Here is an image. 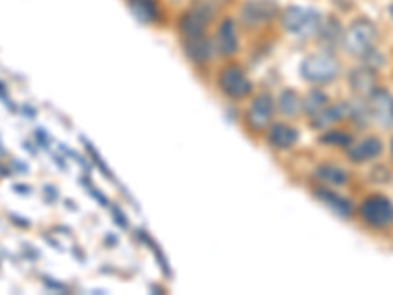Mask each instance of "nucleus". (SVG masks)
Here are the masks:
<instances>
[{
    "instance_id": "obj_1",
    "label": "nucleus",
    "mask_w": 393,
    "mask_h": 295,
    "mask_svg": "<svg viewBox=\"0 0 393 295\" xmlns=\"http://www.w3.org/2000/svg\"><path fill=\"white\" fill-rule=\"evenodd\" d=\"M287 32L295 36H312L323 28V16L315 8H305V6H289L282 18Z\"/></svg>"
},
{
    "instance_id": "obj_2",
    "label": "nucleus",
    "mask_w": 393,
    "mask_h": 295,
    "mask_svg": "<svg viewBox=\"0 0 393 295\" xmlns=\"http://www.w3.org/2000/svg\"><path fill=\"white\" fill-rule=\"evenodd\" d=\"M376 38H378L376 26L370 20L360 18V20L352 22V26L348 28V32L344 36V48L354 55H366L374 48Z\"/></svg>"
},
{
    "instance_id": "obj_3",
    "label": "nucleus",
    "mask_w": 393,
    "mask_h": 295,
    "mask_svg": "<svg viewBox=\"0 0 393 295\" xmlns=\"http://www.w3.org/2000/svg\"><path fill=\"white\" fill-rule=\"evenodd\" d=\"M339 63L330 55H309L301 63L303 77L311 83H328L339 75Z\"/></svg>"
},
{
    "instance_id": "obj_4",
    "label": "nucleus",
    "mask_w": 393,
    "mask_h": 295,
    "mask_svg": "<svg viewBox=\"0 0 393 295\" xmlns=\"http://www.w3.org/2000/svg\"><path fill=\"white\" fill-rule=\"evenodd\" d=\"M360 213L370 227L385 228L393 225V203L383 195L368 197L366 201L362 203Z\"/></svg>"
},
{
    "instance_id": "obj_5",
    "label": "nucleus",
    "mask_w": 393,
    "mask_h": 295,
    "mask_svg": "<svg viewBox=\"0 0 393 295\" xmlns=\"http://www.w3.org/2000/svg\"><path fill=\"white\" fill-rule=\"evenodd\" d=\"M368 116L381 128L393 126V94L385 89H374L368 94Z\"/></svg>"
},
{
    "instance_id": "obj_6",
    "label": "nucleus",
    "mask_w": 393,
    "mask_h": 295,
    "mask_svg": "<svg viewBox=\"0 0 393 295\" xmlns=\"http://www.w3.org/2000/svg\"><path fill=\"white\" fill-rule=\"evenodd\" d=\"M218 85L222 89V93H226L232 99H242L250 93L252 83L246 77V73L238 65H231L220 73Z\"/></svg>"
},
{
    "instance_id": "obj_7",
    "label": "nucleus",
    "mask_w": 393,
    "mask_h": 295,
    "mask_svg": "<svg viewBox=\"0 0 393 295\" xmlns=\"http://www.w3.org/2000/svg\"><path fill=\"white\" fill-rule=\"evenodd\" d=\"M211 16H213V12L206 6L191 8L189 12L181 18V32L185 34V38H199V36H203L209 22H211Z\"/></svg>"
},
{
    "instance_id": "obj_8",
    "label": "nucleus",
    "mask_w": 393,
    "mask_h": 295,
    "mask_svg": "<svg viewBox=\"0 0 393 295\" xmlns=\"http://www.w3.org/2000/svg\"><path fill=\"white\" fill-rule=\"evenodd\" d=\"M271 114H273V99H271L270 94H259V96L254 99V103L250 105L248 124L254 130H262V128H266L270 124Z\"/></svg>"
},
{
    "instance_id": "obj_9",
    "label": "nucleus",
    "mask_w": 393,
    "mask_h": 295,
    "mask_svg": "<svg viewBox=\"0 0 393 295\" xmlns=\"http://www.w3.org/2000/svg\"><path fill=\"white\" fill-rule=\"evenodd\" d=\"M275 14V4L270 0H252L244 4L242 8V18L248 24H258V22H266Z\"/></svg>"
},
{
    "instance_id": "obj_10",
    "label": "nucleus",
    "mask_w": 393,
    "mask_h": 295,
    "mask_svg": "<svg viewBox=\"0 0 393 295\" xmlns=\"http://www.w3.org/2000/svg\"><path fill=\"white\" fill-rule=\"evenodd\" d=\"M381 150H383V144H381L380 138L370 136V138H366V140H362V142H358L356 146L350 148L348 158H350L352 161L374 160V158H378V156H380Z\"/></svg>"
},
{
    "instance_id": "obj_11",
    "label": "nucleus",
    "mask_w": 393,
    "mask_h": 295,
    "mask_svg": "<svg viewBox=\"0 0 393 295\" xmlns=\"http://www.w3.org/2000/svg\"><path fill=\"white\" fill-rule=\"evenodd\" d=\"M217 45L218 52L222 55H232L238 50V36H236V30H234L232 20H224L220 24V28H218Z\"/></svg>"
},
{
    "instance_id": "obj_12",
    "label": "nucleus",
    "mask_w": 393,
    "mask_h": 295,
    "mask_svg": "<svg viewBox=\"0 0 393 295\" xmlns=\"http://www.w3.org/2000/svg\"><path fill=\"white\" fill-rule=\"evenodd\" d=\"M317 197L321 199V201L328 205L334 213L342 218H348L350 213H352V205L346 201L344 197H340L337 193H332V191H326V189H319L317 191Z\"/></svg>"
},
{
    "instance_id": "obj_13",
    "label": "nucleus",
    "mask_w": 393,
    "mask_h": 295,
    "mask_svg": "<svg viewBox=\"0 0 393 295\" xmlns=\"http://www.w3.org/2000/svg\"><path fill=\"white\" fill-rule=\"evenodd\" d=\"M185 50H187V55L193 61L201 63V61H206L211 57L213 45L204 36H199V38H185Z\"/></svg>"
},
{
    "instance_id": "obj_14",
    "label": "nucleus",
    "mask_w": 393,
    "mask_h": 295,
    "mask_svg": "<svg viewBox=\"0 0 393 295\" xmlns=\"http://www.w3.org/2000/svg\"><path fill=\"white\" fill-rule=\"evenodd\" d=\"M270 142L275 148H291L297 142V130L287 124H275L270 130Z\"/></svg>"
},
{
    "instance_id": "obj_15",
    "label": "nucleus",
    "mask_w": 393,
    "mask_h": 295,
    "mask_svg": "<svg viewBox=\"0 0 393 295\" xmlns=\"http://www.w3.org/2000/svg\"><path fill=\"white\" fill-rule=\"evenodd\" d=\"M350 85L356 93L370 94L376 87H374V73L372 69H356L350 73Z\"/></svg>"
},
{
    "instance_id": "obj_16",
    "label": "nucleus",
    "mask_w": 393,
    "mask_h": 295,
    "mask_svg": "<svg viewBox=\"0 0 393 295\" xmlns=\"http://www.w3.org/2000/svg\"><path fill=\"white\" fill-rule=\"evenodd\" d=\"M128 6L142 22H153L158 18V4L153 0H128Z\"/></svg>"
},
{
    "instance_id": "obj_17",
    "label": "nucleus",
    "mask_w": 393,
    "mask_h": 295,
    "mask_svg": "<svg viewBox=\"0 0 393 295\" xmlns=\"http://www.w3.org/2000/svg\"><path fill=\"white\" fill-rule=\"evenodd\" d=\"M317 177L330 185H344L348 181V174L339 165H321L317 170Z\"/></svg>"
},
{
    "instance_id": "obj_18",
    "label": "nucleus",
    "mask_w": 393,
    "mask_h": 295,
    "mask_svg": "<svg viewBox=\"0 0 393 295\" xmlns=\"http://www.w3.org/2000/svg\"><path fill=\"white\" fill-rule=\"evenodd\" d=\"M346 112L344 105H326L321 112L315 114V126H326V124H332V122L340 121Z\"/></svg>"
},
{
    "instance_id": "obj_19",
    "label": "nucleus",
    "mask_w": 393,
    "mask_h": 295,
    "mask_svg": "<svg viewBox=\"0 0 393 295\" xmlns=\"http://www.w3.org/2000/svg\"><path fill=\"white\" fill-rule=\"evenodd\" d=\"M279 108L284 110L285 114H297L299 108H301V101H299L297 93L285 91V93L279 96Z\"/></svg>"
},
{
    "instance_id": "obj_20",
    "label": "nucleus",
    "mask_w": 393,
    "mask_h": 295,
    "mask_svg": "<svg viewBox=\"0 0 393 295\" xmlns=\"http://www.w3.org/2000/svg\"><path fill=\"white\" fill-rule=\"evenodd\" d=\"M325 107H326V96L323 93H317V91L309 94V99H307V103H305L307 112H311L312 116H315L317 112H321Z\"/></svg>"
},
{
    "instance_id": "obj_21",
    "label": "nucleus",
    "mask_w": 393,
    "mask_h": 295,
    "mask_svg": "<svg viewBox=\"0 0 393 295\" xmlns=\"http://www.w3.org/2000/svg\"><path fill=\"white\" fill-rule=\"evenodd\" d=\"M325 144H339V146H346V144H350L352 142V138L346 134V132H330V134H326L321 138Z\"/></svg>"
},
{
    "instance_id": "obj_22",
    "label": "nucleus",
    "mask_w": 393,
    "mask_h": 295,
    "mask_svg": "<svg viewBox=\"0 0 393 295\" xmlns=\"http://www.w3.org/2000/svg\"><path fill=\"white\" fill-rule=\"evenodd\" d=\"M390 14H392V18H393V4H392V6H390Z\"/></svg>"
},
{
    "instance_id": "obj_23",
    "label": "nucleus",
    "mask_w": 393,
    "mask_h": 295,
    "mask_svg": "<svg viewBox=\"0 0 393 295\" xmlns=\"http://www.w3.org/2000/svg\"><path fill=\"white\" fill-rule=\"evenodd\" d=\"M392 156H393V138H392Z\"/></svg>"
}]
</instances>
